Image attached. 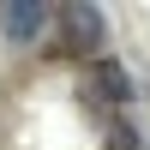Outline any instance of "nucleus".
I'll list each match as a JSON object with an SVG mask.
<instances>
[{
	"mask_svg": "<svg viewBox=\"0 0 150 150\" xmlns=\"http://www.w3.org/2000/svg\"><path fill=\"white\" fill-rule=\"evenodd\" d=\"M108 150H144V138H138V126H132V120H120V126L108 132Z\"/></svg>",
	"mask_w": 150,
	"mask_h": 150,
	"instance_id": "4",
	"label": "nucleus"
},
{
	"mask_svg": "<svg viewBox=\"0 0 150 150\" xmlns=\"http://www.w3.org/2000/svg\"><path fill=\"white\" fill-rule=\"evenodd\" d=\"M0 30H6L18 48H30L36 36L48 30V6H36V0H12V6H0Z\"/></svg>",
	"mask_w": 150,
	"mask_h": 150,
	"instance_id": "3",
	"label": "nucleus"
},
{
	"mask_svg": "<svg viewBox=\"0 0 150 150\" xmlns=\"http://www.w3.org/2000/svg\"><path fill=\"white\" fill-rule=\"evenodd\" d=\"M84 90H90L96 102H114V108H120V102L138 96V84H132V72L120 66V60L102 54V60H90V72H84Z\"/></svg>",
	"mask_w": 150,
	"mask_h": 150,
	"instance_id": "2",
	"label": "nucleus"
},
{
	"mask_svg": "<svg viewBox=\"0 0 150 150\" xmlns=\"http://www.w3.org/2000/svg\"><path fill=\"white\" fill-rule=\"evenodd\" d=\"M54 24V48L48 54H72V60H102V42H108V24L90 0H66L60 12H48Z\"/></svg>",
	"mask_w": 150,
	"mask_h": 150,
	"instance_id": "1",
	"label": "nucleus"
}]
</instances>
